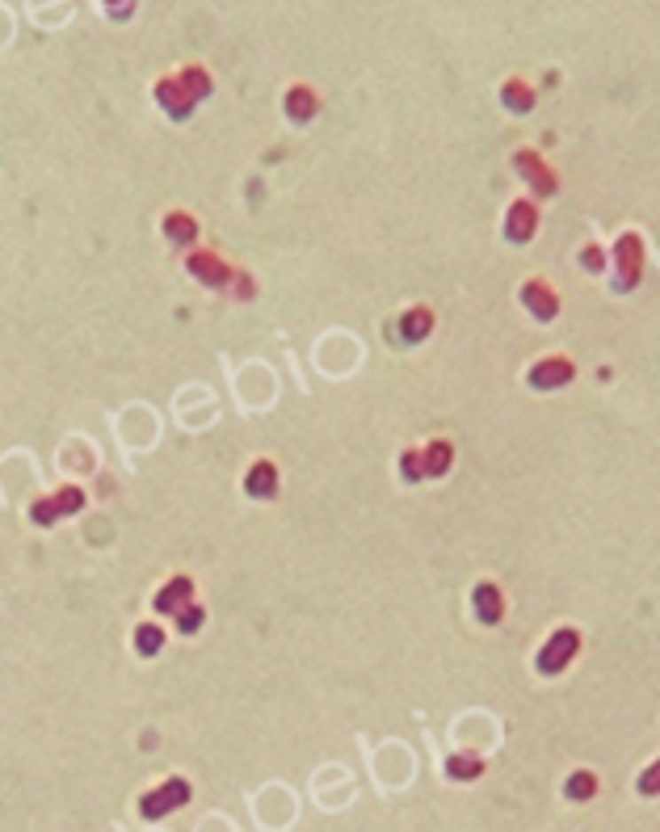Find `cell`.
<instances>
[{
	"label": "cell",
	"instance_id": "6da1fadb",
	"mask_svg": "<svg viewBox=\"0 0 660 832\" xmlns=\"http://www.w3.org/2000/svg\"><path fill=\"white\" fill-rule=\"evenodd\" d=\"M207 89H210L207 72L190 67V72H181L177 81H164L161 84V106L173 114V118H185L193 101H198V97H207Z\"/></svg>",
	"mask_w": 660,
	"mask_h": 832
},
{
	"label": "cell",
	"instance_id": "7a4b0ae2",
	"mask_svg": "<svg viewBox=\"0 0 660 832\" xmlns=\"http://www.w3.org/2000/svg\"><path fill=\"white\" fill-rule=\"evenodd\" d=\"M577 652H580V635L572 631V626H560V631L543 643V652H538V660H534V669L547 672V677H555L564 664H572V656H577Z\"/></svg>",
	"mask_w": 660,
	"mask_h": 832
},
{
	"label": "cell",
	"instance_id": "3957f363",
	"mask_svg": "<svg viewBox=\"0 0 660 832\" xmlns=\"http://www.w3.org/2000/svg\"><path fill=\"white\" fill-rule=\"evenodd\" d=\"M185 803H190V782H185V778H169V782L156 786L152 795H144L139 812H144L147 820H161L164 812H177Z\"/></svg>",
	"mask_w": 660,
	"mask_h": 832
},
{
	"label": "cell",
	"instance_id": "277c9868",
	"mask_svg": "<svg viewBox=\"0 0 660 832\" xmlns=\"http://www.w3.org/2000/svg\"><path fill=\"white\" fill-rule=\"evenodd\" d=\"M84 505V492H76V488H64V492H55V500H43V505H34V522L38 526H51L59 513H76Z\"/></svg>",
	"mask_w": 660,
	"mask_h": 832
},
{
	"label": "cell",
	"instance_id": "5b68a950",
	"mask_svg": "<svg viewBox=\"0 0 660 832\" xmlns=\"http://www.w3.org/2000/svg\"><path fill=\"white\" fill-rule=\"evenodd\" d=\"M618 278H614V286L618 290H631L635 282H640V240L635 236H623L618 240Z\"/></svg>",
	"mask_w": 660,
	"mask_h": 832
},
{
	"label": "cell",
	"instance_id": "8992f818",
	"mask_svg": "<svg viewBox=\"0 0 660 832\" xmlns=\"http://www.w3.org/2000/svg\"><path fill=\"white\" fill-rule=\"evenodd\" d=\"M471 606H475V614H480V623L483 626H497L500 623V614H505V597H500V589L497 585H475V597H471Z\"/></svg>",
	"mask_w": 660,
	"mask_h": 832
},
{
	"label": "cell",
	"instance_id": "52a82bcc",
	"mask_svg": "<svg viewBox=\"0 0 660 832\" xmlns=\"http://www.w3.org/2000/svg\"><path fill=\"white\" fill-rule=\"evenodd\" d=\"M568 379H572V362H564V357H547V362H538L530 370V387H538V391L564 387Z\"/></svg>",
	"mask_w": 660,
	"mask_h": 832
},
{
	"label": "cell",
	"instance_id": "ba28073f",
	"mask_svg": "<svg viewBox=\"0 0 660 832\" xmlns=\"http://www.w3.org/2000/svg\"><path fill=\"white\" fill-rule=\"evenodd\" d=\"M522 299H526V307H530L538 320H555V311H560V303L551 299L547 282H526V286H522Z\"/></svg>",
	"mask_w": 660,
	"mask_h": 832
},
{
	"label": "cell",
	"instance_id": "9c48e42d",
	"mask_svg": "<svg viewBox=\"0 0 660 832\" xmlns=\"http://www.w3.org/2000/svg\"><path fill=\"white\" fill-rule=\"evenodd\" d=\"M190 593H193V585L185 577H177L173 585H164V589H161L156 609H161V614H181V609L190 606Z\"/></svg>",
	"mask_w": 660,
	"mask_h": 832
},
{
	"label": "cell",
	"instance_id": "30bf717a",
	"mask_svg": "<svg viewBox=\"0 0 660 832\" xmlns=\"http://www.w3.org/2000/svg\"><path fill=\"white\" fill-rule=\"evenodd\" d=\"M530 232H534V207L530 202H517L509 210V219H505V236L509 240H530Z\"/></svg>",
	"mask_w": 660,
	"mask_h": 832
},
{
	"label": "cell",
	"instance_id": "8fae6325",
	"mask_svg": "<svg viewBox=\"0 0 660 832\" xmlns=\"http://www.w3.org/2000/svg\"><path fill=\"white\" fill-rule=\"evenodd\" d=\"M244 488H248V497H257V500L274 497V488H278V471H274L270 463H257L253 471H248V480H244Z\"/></svg>",
	"mask_w": 660,
	"mask_h": 832
},
{
	"label": "cell",
	"instance_id": "7c38bea8",
	"mask_svg": "<svg viewBox=\"0 0 660 832\" xmlns=\"http://www.w3.org/2000/svg\"><path fill=\"white\" fill-rule=\"evenodd\" d=\"M190 273H193V278H202V282H210V286H224L227 278H232V273H227L224 265H219L215 256H207V253L190 256Z\"/></svg>",
	"mask_w": 660,
	"mask_h": 832
},
{
	"label": "cell",
	"instance_id": "4fadbf2b",
	"mask_svg": "<svg viewBox=\"0 0 660 832\" xmlns=\"http://www.w3.org/2000/svg\"><path fill=\"white\" fill-rule=\"evenodd\" d=\"M517 169H522V173L530 177V185H534V190H543V193L555 190V181H551V173L543 169V164H534L530 152H522V156H517Z\"/></svg>",
	"mask_w": 660,
	"mask_h": 832
},
{
	"label": "cell",
	"instance_id": "5bb4252c",
	"mask_svg": "<svg viewBox=\"0 0 660 832\" xmlns=\"http://www.w3.org/2000/svg\"><path fill=\"white\" fill-rule=\"evenodd\" d=\"M287 114H290V122H307V118L316 114V97L307 93V89H290Z\"/></svg>",
	"mask_w": 660,
	"mask_h": 832
},
{
	"label": "cell",
	"instance_id": "9a60e30c",
	"mask_svg": "<svg viewBox=\"0 0 660 832\" xmlns=\"http://www.w3.org/2000/svg\"><path fill=\"white\" fill-rule=\"evenodd\" d=\"M161 643H164V631H161V626L144 623L139 631H135V652H139V656H156V652H161Z\"/></svg>",
	"mask_w": 660,
	"mask_h": 832
},
{
	"label": "cell",
	"instance_id": "2e32d148",
	"mask_svg": "<svg viewBox=\"0 0 660 832\" xmlns=\"http://www.w3.org/2000/svg\"><path fill=\"white\" fill-rule=\"evenodd\" d=\"M429 324H434V316H429L425 307H417V311H408V316L400 320V328H404V336H408V341H420V336L429 333Z\"/></svg>",
	"mask_w": 660,
	"mask_h": 832
},
{
	"label": "cell",
	"instance_id": "e0dca14e",
	"mask_svg": "<svg viewBox=\"0 0 660 832\" xmlns=\"http://www.w3.org/2000/svg\"><path fill=\"white\" fill-rule=\"evenodd\" d=\"M446 467H451V446L437 442V446L425 450V467H420V475H442Z\"/></svg>",
	"mask_w": 660,
	"mask_h": 832
},
{
	"label": "cell",
	"instance_id": "ac0fdd59",
	"mask_svg": "<svg viewBox=\"0 0 660 832\" xmlns=\"http://www.w3.org/2000/svg\"><path fill=\"white\" fill-rule=\"evenodd\" d=\"M446 773H451V778H480L483 765H480V757L459 752V757H451V761H446Z\"/></svg>",
	"mask_w": 660,
	"mask_h": 832
},
{
	"label": "cell",
	"instance_id": "d6986e66",
	"mask_svg": "<svg viewBox=\"0 0 660 832\" xmlns=\"http://www.w3.org/2000/svg\"><path fill=\"white\" fill-rule=\"evenodd\" d=\"M593 790H597L593 773H572V778H568V786H564V795H568V799H577V803L593 799Z\"/></svg>",
	"mask_w": 660,
	"mask_h": 832
},
{
	"label": "cell",
	"instance_id": "ffe728a7",
	"mask_svg": "<svg viewBox=\"0 0 660 832\" xmlns=\"http://www.w3.org/2000/svg\"><path fill=\"white\" fill-rule=\"evenodd\" d=\"M164 232H169L173 240H190V236H193V219H190V215H169V219H164Z\"/></svg>",
	"mask_w": 660,
	"mask_h": 832
},
{
	"label": "cell",
	"instance_id": "44dd1931",
	"mask_svg": "<svg viewBox=\"0 0 660 832\" xmlns=\"http://www.w3.org/2000/svg\"><path fill=\"white\" fill-rule=\"evenodd\" d=\"M505 101H509V106H514V110L517 114H522V110H530V106H534V97L530 93H526V84H505Z\"/></svg>",
	"mask_w": 660,
	"mask_h": 832
},
{
	"label": "cell",
	"instance_id": "7402d4cb",
	"mask_svg": "<svg viewBox=\"0 0 660 832\" xmlns=\"http://www.w3.org/2000/svg\"><path fill=\"white\" fill-rule=\"evenodd\" d=\"M198 626H202V606H185L177 614V631H181V635H193Z\"/></svg>",
	"mask_w": 660,
	"mask_h": 832
},
{
	"label": "cell",
	"instance_id": "603a6c76",
	"mask_svg": "<svg viewBox=\"0 0 660 832\" xmlns=\"http://www.w3.org/2000/svg\"><path fill=\"white\" fill-rule=\"evenodd\" d=\"M652 790H656V769H648L644 773V795H652Z\"/></svg>",
	"mask_w": 660,
	"mask_h": 832
}]
</instances>
